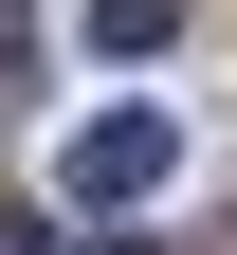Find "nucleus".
Instances as JSON below:
<instances>
[{
  "label": "nucleus",
  "mask_w": 237,
  "mask_h": 255,
  "mask_svg": "<svg viewBox=\"0 0 237 255\" xmlns=\"http://www.w3.org/2000/svg\"><path fill=\"white\" fill-rule=\"evenodd\" d=\"M164 164H183V128H164V110H91V128H73V164H55V182H73V201H146Z\"/></svg>",
  "instance_id": "nucleus-1"
},
{
  "label": "nucleus",
  "mask_w": 237,
  "mask_h": 255,
  "mask_svg": "<svg viewBox=\"0 0 237 255\" xmlns=\"http://www.w3.org/2000/svg\"><path fill=\"white\" fill-rule=\"evenodd\" d=\"M91 37H110V55H164V37H183V0H91Z\"/></svg>",
  "instance_id": "nucleus-2"
},
{
  "label": "nucleus",
  "mask_w": 237,
  "mask_h": 255,
  "mask_svg": "<svg viewBox=\"0 0 237 255\" xmlns=\"http://www.w3.org/2000/svg\"><path fill=\"white\" fill-rule=\"evenodd\" d=\"M0 255H37V237H0Z\"/></svg>",
  "instance_id": "nucleus-3"
},
{
  "label": "nucleus",
  "mask_w": 237,
  "mask_h": 255,
  "mask_svg": "<svg viewBox=\"0 0 237 255\" xmlns=\"http://www.w3.org/2000/svg\"><path fill=\"white\" fill-rule=\"evenodd\" d=\"M110 255H146V237H110Z\"/></svg>",
  "instance_id": "nucleus-4"
}]
</instances>
